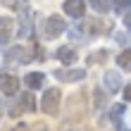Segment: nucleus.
I'll use <instances>...</instances> for the list:
<instances>
[{"label": "nucleus", "instance_id": "1", "mask_svg": "<svg viewBox=\"0 0 131 131\" xmlns=\"http://www.w3.org/2000/svg\"><path fill=\"white\" fill-rule=\"evenodd\" d=\"M60 103H62V93H60L57 88H48L41 98V110L45 114H50V117H55L60 112Z\"/></svg>", "mask_w": 131, "mask_h": 131}, {"label": "nucleus", "instance_id": "2", "mask_svg": "<svg viewBox=\"0 0 131 131\" xmlns=\"http://www.w3.org/2000/svg\"><path fill=\"white\" fill-rule=\"evenodd\" d=\"M31 60H34L31 50L26 45H14V48H10L5 52V62H10V64H29Z\"/></svg>", "mask_w": 131, "mask_h": 131}, {"label": "nucleus", "instance_id": "3", "mask_svg": "<svg viewBox=\"0 0 131 131\" xmlns=\"http://www.w3.org/2000/svg\"><path fill=\"white\" fill-rule=\"evenodd\" d=\"M0 93L3 95H19V79L14 74H0Z\"/></svg>", "mask_w": 131, "mask_h": 131}, {"label": "nucleus", "instance_id": "4", "mask_svg": "<svg viewBox=\"0 0 131 131\" xmlns=\"http://www.w3.org/2000/svg\"><path fill=\"white\" fill-rule=\"evenodd\" d=\"M64 31H67V24H64V19L60 17V14H52V17L45 19V36L48 38H57Z\"/></svg>", "mask_w": 131, "mask_h": 131}, {"label": "nucleus", "instance_id": "5", "mask_svg": "<svg viewBox=\"0 0 131 131\" xmlns=\"http://www.w3.org/2000/svg\"><path fill=\"white\" fill-rule=\"evenodd\" d=\"M64 14L72 19H83L86 14V0H64Z\"/></svg>", "mask_w": 131, "mask_h": 131}, {"label": "nucleus", "instance_id": "6", "mask_svg": "<svg viewBox=\"0 0 131 131\" xmlns=\"http://www.w3.org/2000/svg\"><path fill=\"white\" fill-rule=\"evenodd\" d=\"M55 76L64 83H74V81H83L86 79V69H57Z\"/></svg>", "mask_w": 131, "mask_h": 131}, {"label": "nucleus", "instance_id": "7", "mask_svg": "<svg viewBox=\"0 0 131 131\" xmlns=\"http://www.w3.org/2000/svg\"><path fill=\"white\" fill-rule=\"evenodd\" d=\"M17 105H19V110L21 112H36V95L29 91V93H19L17 95Z\"/></svg>", "mask_w": 131, "mask_h": 131}, {"label": "nucleus", "instance_id": "8", "mask_svg": "<svg viewBox=\"0 0 131 131\" xmlns=\"http://www.w3.org/2000/svg\"><path fill=\"white\" fill-rule=\"evenodd\" d=\"M12 31H14V19L12 17H0V45L12 38Z\"/></svg>", "mask_w": 131, "mask_h": 131}, {"label": "nucleus", "instance_id": "9", "mask_svg": "<svg viewBox=\"0 0 131 131\" xmlns=\"http://www.w3.org/2000/svg\"><path fill=\"white\" fill-rule=\"evenodd\" d=\"M103 81H105V88L110 91V93L122 91V76H119V72H105Z\"/></svg>", "mask_w": 131, "mask_h": 131}, {"label": "nucleus", "instance_id": "10", "mask_svg": "<svg viewBox=\"0 0 131 131\" xmlns=\"http://www.w3.org/2000/svg\"><path fill=\"white\" fill-rule=\"evenodd\" d=\"M55 60H57V62H62V64H74V60H76V50H74V48H69V45H62V48H57V50H55Z\"/></svg>", "mask_w": 131, "mask_h": 131}, {"label": "nucleus", "instance_id": "11", "mask_svg": "<svg viewBox=\"0 0 131 131\" xmlns=\"http://www.w3.org/2000/svg\"><path fill=\"white\" fill-rule=\"evenodd\" d=\"M43 81H45V74H43V72H31V74H26V76H24V83H26V88H29V91L41 88V86H43Z\"/></svg>", "mask_w": 131, "mask_h": 131}, {"label": "nucleus", "instance_id": "12", "mask_svg": "<svg viewBox=\"0 0 131 131\" xmlns=\"http://www.w3.org/2000/svg\"><path fill=\"white\" fill-rule=\"evenodd\" d=\"M114 60H117V67H119V69H124V72H131V48L122 50Z\"/></svg>", "mask_w": 131, "mask_h": 131}, {"label": "nucleus", "instance_id": "13", "mask_svg": "<svg viewBox=\"0 0 131 131\" xmlns=\"http://www.w3.org/2000/svg\"><path fill=\"white\" fill-rule=\"evenodd\" d=\"M91 5H93L95 12L105 14V12H110L112 7H114V0H91Z\"/></svg>", "mask_w": 131, "mask_h": 131}, {"label": "nucleus", "instance_id": "14", "mask_svg": "<svg viewBox=\"0 0 131 131\" xmlns=\"http://www.w3.org/2000/svg\"><path fill=\"white\" fill-rule=\"evenodd\" d=\"M110 114H112V119H114V122H117V124H119V119H122V114H124V105H114Z\"/></svg>", "mask_w": 131, "mask_h": 131}, {"label": "nucleus", "instance_id": "15", "mask_svg": "<svg viewBox=\"0 0 131 131\" xmlns=\"http://www.w3.org/2000/svg\"><path fill=\"white\" fill-rule=\"evenodd\" d=\"M131 7V0H114V10H119V12H126Z\"/></svg>", "mask_w": 131, "mask_h": 131}, {"label": "nucleus", "instance_id": "16", "mask_svg": "<svg viewBox=\"0 0 131 131\" xmlns=\"http://www.w3.org/2000/svg\"><path fill=\"white\" fill-rule=\"evenodd\" d=\"M103 55H107L105 50H98V52H91V57H88V62H91V64H93V62H103V60H105Z\"/></svg>", "mask_w": 131, "mask_h": 131}, {"label": "nucleus", "instance_id": "17", "mask_svg": "<svg viewBox=\"0 0 131 131\" xmlns=\"http://www.w3.org/2000/svg\"><path fill=\"white\" fill-rule=\"evenodd\" d=\"M124 26L129 29V31H131V7H129V10L124 12Z\"/></svg>", "mask_w": 131, "mask_h": 131}, {"label": "nucleus", "instance_id": "18", "mask_svg": "<svg viewBox=\"0 0 131 131\" xmlns=\"http://www.w3.org/2000/svg\"><path fill=\"white\" fill-rule=\"evenodd\" d=\"M124 100H129V103H131V83H126V86H124Z\"/></svg>", "mask_w": 131, "mask_h": 131}, {"label": "nucleus", "instance_id": "19", "mask_svg": "<svg viewBox=\"0 0 131 131\" xmlns=\"http://www.w3.org/2000/svg\"><path fill=\"white\" fill-rule=\"evenodd\" d=\"M114 41L117 43H126V34H114Z\"/></svg>", "mask_w": 131, "mask_h": 131}, {"label": "nucleus", "instance_id": "20", "mask_svg": "<svg viewBox=\"0 0 131 131\" xmlns=\"http://www.w3.org/2000/svg\"><path fill=\"white\" fill-rule=\"evenodd\" d=\"M3 3H5L7 7H14V5H17V3H14V0H3Z\"/></svg>", "mask_w": 131, "mask_h": 131}, {"label": "nucleus", "instance_id": "21", "mask_svg": "<svg viewBox=\"0 0 131 131\" xmlns=\"http://www.w3.org/2000/svg\"><path fill=\"white\" fill-rule=\"evenodd\" d=\"M5 114V105H3V100H0V117Z\"/></svg>", "mask_w": 131, "mask_h": 131}]
</instances>
